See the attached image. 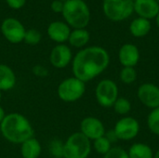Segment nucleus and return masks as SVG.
<instances>
[{
  "mask_svg": "<svg viewBox=\"0 0 159 158\" xmlns=\"http://www.w3.org/2000/svg\"><path fill=\"white\" fill-rule=\"evenodd\" d=\"M34 72L36 75H39V76H46L48 73V71L44 69V67L42 66H35L34 68Z\"/></svg>",
  "mask_w": 159,
  "mask_h": 158,
  "instance_id": "c756f323",
  "label": "nucleus"
},
{
  "mask_svg": "<svg viewBox=\"0 0 159 158\" xmlns=\"http://www.w3.org/2000/svg\"><path fill=\"white\" fill-rule=\"evenodd\" d=\"M63 149H64V143L61 140L51 141L48 146L49 154L55 158L63 157Z\"/></svg>",
  "mask_w": 159,
  "mask_h": 158,
  "instance_id": "393cba45",
  "label": "nucleus"
},
{
  "mask_svg": "<svg viewBox=\"0 0 159 158\" xmlns=\"http://www.w3.org/2000/svg\"><path fill=\"white\" fill-rule=\"evenodd\" d=\"M63 5H64V3H62L61 0H54L51 3V9L54 12H62Z\"/></svg>",
  "mask_w": 159,
  "mask_h": 158,
  "instance_id": "c85d7f7f",
  "label": "nucleus"
},
{
  "mask_svg": "<svg viewBox=\"0 0 159 158\" xmlns=\"http://www.w3.org/2000/svg\"><path fill=\"white\" fill-rule=\"evenodd\" d=\"M16 85V75L13 70L6 65L0 64V90L7 91Z\"/></svg>",
  "mask_w": 159,
  "mask_h": 158,
  "instance_id": "f3484780",
  "label": "nucleus"
},
{
  "mask_svg": "<svg viewBox=\"0 0 159 158\" xmlns=\"http://www.w3.org/2000/svg\"><path fill=\"white\" fill-rule=\"evenodd\" d=\"M151 21L147 19L138 17L134 19L129 25V32L134 37H144L151 31Z\"/></svg>",
  "mask_w": 159,
  "mask_h": 158,
  "instance_id": "dca6fc26",
  "label": "nucleus"
},
{
  "mask_svg": "<svg viewBox=\"0 0 159 158\" xmlns=\"http://www.w3.org/2000/svg\"><path fill=\"white\" fill-rule=\"evenodd\" d=\"M62 15L75 29H85L90 20V12L84 0H67L63 5Z\"/></svg>",
  "mask_w": 159,
  "mask_h": 158,
  "instance_id": "7ed1b4c3",
  "label": "nucleus"
},
{
  "mask_svg": "<svg viewBox=\"0 0 159 158\" xmlns=\"http://www.w3.org/2000/svg\"><path fill=\"white\" fill-rule=\"evenodd\" d=\"M128 155L129 158H154L151 147L143 142L132 144L128 151Z\"/></svg>",
  "mask_w": 159,
  "mask_h": 158,
  "instance_id": "6ab92c4d",
  "label": "nucleus"
},
{
  "mask_svg": "<svg viewBox=\"0 0 159 158\" xmlns=\"http://www.w3.org/2000/svg\"><path fill=\"white\" fill-rule=\"evenodd\" d=\"M103 158H129L128 152L124 150L123 148L116 146V147H112V149L105 155L103 156Z\"/></svg>",
  "mask_w": 159,
  "mask_h": 158,
  "instance_id": "bb28decb",
  "label": "nucleus"
},
{
  "mask_svg": "<svg viewBox=\"0 0 159 158\" xmlns=\"http://www.w3.org/2000/svg\"><path fill=\"white\" fill-rule=\"evenodd\" d=\"M102 10L110 20L122 21L133 13L134 2L132 0H103Z\"/></svg>",
  "mask_w": 159,
  "mask_h": 158,
  "instance_id": "39448f33",
  "label": "nucleus"
},
{
  "mask_svg": "<svg viewBox=\"0 0 159 158\" xmlns=\"http://www.w3.org/2000/svg\"><path fill=\"white\" fill-rule=\"evenodd\" d=\"M113 107L116 114L126 115L131 111V102L125 97H118Z\"/></svg>",
  "mask_w": 159,
  "mask_h": 158,
  "instance_id": "5701e85b",
  "label": "nucleus"
},
{
  "mask_svg": "<svg viewBox=\"0 0 159 158\" xmlns=\"http://www.w3.org/2000/svg\"><path fill=\"white\" fill-rule=\"evenodd\" d=\"M156 1H157V3L159 4V0H156Z\"/></svg>",
  "mask_w": 159,
  "mask_h": 158,
  "instance_id": "c9c22d12",
  "label": "nucleus"
},
{
  "mask_svg": "<svg viewBox=\"0 0 159 158\" xmlns=\"http://www.w3.org/2000/svg\"><path fill=\"white\" fill-rule=\"evenodd\" d=\"M134 11L141 18L152 20L159 13V4L156 0H136L134 1Z\"/></svg>",
  "mask_w": 159,
  "mask_h": 158,
  "instance_id": "4468645a",
  "label": "nucleus"
},
{
  "mask_svg": "<svg viewBox=\"0 0 159 158\" xmlns=\"http://www.w3.org/2000/svg\"><path fill=\"white\" fill-rule=\"evenodd\" d=\"M6 117V115H5V111H4V109L0 106V124L3 122V120H4V118Z\"/></svg>",
  "mask_w": 159,
  "mask_h": 158,
  "instance_id": "2f4dec72",
  "label": "nucleus"
},
{
  "mask_svg": "<svg viewBox=\"0 0 159 158\" xmlns=\"http://www.w3.org/2000/svg\"><path fill=\"white\" fill-rule=\"evenodd\" d=\"M6 1L10 7L14 9H19L24 6L26 0H6Z\"/></svg>",
  "mask_w": 159,
  "mask_h": 158,
  "instance_id": "cd10ccee",
  "label": "nucleus"
},
{
  "mask_svg": "<svg viewBox=\"0 0 159 158\" xmlns=\"http://www.w3.org/2000/svg\"><path fill=\"white\" fill-rule=\"evenodd\" d=\"M147 127L153 134L159 136V107L153 109L148 115Z\"/></svg>",
  "mask_w": 159,
  "mask_h": 158,
  "instance_id": "4be33fe9",
  "label": "nucleus"
},
{
  "mask_svg": "<svg viewBox=\"0 0 159 158\" xmlns=\"http://www.w3.org/2000/svg\"><path fill=\"white\" fill-rule=\"evenodd\" d=\"M61 1H67V0H61Z\"/></svg>",
  "mask_w": 159,
  "mask_h": 158,
  "instance_id": "e433bc0d",
  "label": "nucleus"
},
{
  "mask_svg": "<svg viewBox=\"0 0 159 158\" xmlns=\"http://www.w3.org/2000/svg\"><path fill=\"white\" fill-rule=\"evenodd\" d=\"M86 91V83L73 76L64 79L58 87V96L65 102H74L80 100Z\"/></svg>",
  "mask_w": 159,
  "mask_h": 158,
  "instance_id": "423d86ee",
  "label": "nucleus"
},
{
  "mask_svg": "<svg viewBox=\"0 0 159 158\" xmlns=\"http://www.w3.org/2000/svg\"><path fill=\"white\" fill-rule=\"evenodd\" d=\"M23 40L28 45H31V46L37 45L41 40V34H40L39 31H37L35 29L27 30V31H25Z\"/></svg>",
  "mask_w": 159,
  "mask_h": 158,
  "instance_id": "a878e982",
  "label": "nucleus"
},
{
  "mask_svg": "<svg viewBox=\"0 0 159 158\" xmlns=\"http://www.w3.org/2000/svg\"><path fill=\"white\" fill-rule=\"evenodd\" d=\"M0 131L7 141L15 144H21L34 135V129L29 120L18 113L6 115L0 124Z\"/></svg>",
  "mask_w": 159,
  "mask_h": 158,
  "instance_id": "f03ea898",
  "label": "nucleus"
},
{
  "mask_svg": "<svg viewBox=\"0 0 159 158\" xmlns=\"http://www.w3.org/2000/svg\"><path fill=\"white\" fill-rule=\"evenodd\" d=\"M90 152V141L79 131L70 135L64 142L63 158H88Z\"/></svg>",
  "mask_w": 159,
  "mask_h": 158,
  "instance_id": "20e7f679",
  "label": "nucleus"
},
{
  "mask_svg": "<svg viewBox=\"0 0 159 158\" xmlns=\"http://www.w3.org/2000/svg\"><path fill=\"white\" fill-rule=\"evenodd\" d=\"M132 1H133V2H134V1H136V0H132Z\"/></svg>",
  "mask_w": 159,
  "mask_h": 158,
  "instance_id": "4c0bfd02",
  "label": "nucleus"
},
{
  "mask_svg": "<svg viewBox=\"0 0 159 158\" xmlns=\"http://www.w3.org/2000/svg\"><path fill=\"white\" fill-rule=\"evenodd\" d=\"M114 131L118 141H131L138 136L140 124L134 117L124 116L116 123Z\"/></svg>",
  "mask_w": 159,
  "mask_h": 158,
  "instance_id": "6e6552de",
  "label": "nucleus"
},
{
  "mask_svg": "<svg viewBox=\"0 0 159 158\" xmlns=\"http://www.w3.org/2000/svg\"><path fill=\"white\" fill-rule=\"evenodd\" d=\"M93 142H93L94 150L100 155L105 156L112 149V142L105 137V135Z\"/></svg>",
  "mask_w": 159,
  "mask_h": 158,
  "instance_id": "b1692460",
  "label": "nucleus"
},
{
  "mask_svg": "<svg viewBox=\"0 0 159 158\" xmlns=\"http://www.w3.org/2000/svg\"><path fill=\"white\" fill-rule=\"evenodd\" d=\"M105 137L113 143L115 141H118L117 140V138H116V133H115V131L114 130H111V131H109L108 133H105Z\"/></svg>",
  "mask_w": 159,
  "mask_h": 158,
  "instance_id": "7c9ffc66",
  "label": "nucleus"
},
{
  "mask_svg": "<svg viewBox=\"0 0 159 158\" xmlns=\"http://www.w3.org/2000/svg\"><path fill=\"white\" fill-rule=\"evenodd\" d=\"M72 61V51L66 45L60 44L50 52L49 61L55 68H65Z\"/></svg>",
  "mask_w": 159,
  "mask_h": 158,
  "instance_id": "f8f14e48",
  "label": "nucleus"
},
{
  "mask_svg": "<svg viewBox=\"0 0 159 158\" xmlns=\"http://www.w3.org/2000/svg\"><path fill=\"white\" fill-rule=\"evenodd\" d=\"M90 35L86 29H75L69 36V43L75 47H83L89 41Z\"/></svg>",
  "mask_w": 159,
  "mask_h": 158,
  "instance_id": "aec40b11",
  "label": "nucleus"
},
{
  "mask_svg": "<svg viewBox=\"0 0 159 158\" xmlns=\"http://www.w3.org/2000/svg\"><path fill=\"white\" fill-rule=\"evenodd\" d=\"M110 63L106 49L93 46L80 50L74 58L72 71L74 76L83 82H89L103 73Z\"/></svg>",
  "mask_w": 159,
  "mask_h": 158,
  "instance_id": "f257e3e1",
  "label": "nucleus"
},
{
  "mask_svg": "<svg viewBox=\"0 0 159 158\" xmlns=\"http://www.w3.org/2000/svg\"><path fill=\"white\" fill-rule=\"evenodd\" d=\"M71 31L69 26L62 21H53L48 27L49 38L57 43H63L69 39Z\"/></svg>",
  "mask_w": 159,
  "mask_h": 158,
  "instance_id": "2eb2a0df",
  "label": "nucleus"
},
{
  "mask_svg": "<svg viewBox=\"0 0 159 158\" xmlns=\"http://www.w3.org/2000/svg\"><path fill=\"white\" fill-rule=\"evenodd\" d=\"M140 102L151 110L159 107V87L153 83L141 85L137 91Z\"/></svg>",
  "mask_w": 159,
  "mask_h": 158,
  "instance_id": "9d476101",
  "label": "nucleus"
},
{
  "mask_svg": "<svg viewBox=\"0 0 159 158\" xmlns=\"http://www.w3.org/2000/svg\"><path fill=\"white\" fill-rule=\"evenodd\" d=\"M138 74L134 67H123L119 73V78L122 83L130 85L137 80Z\"/></svg>",
  "mask_w": 159,
  "mask_h": 158,
  "instance_id": "412c9836",
  "label": "nucleus"
},
{
  "mask_svg": "<svg viewBox=\"0 0 159 158\" xmlns=\"http://www.w3.org/2000/svg\"><path fill=\"white\" fill-rule=\"evenodd\" d=\"M80 132L89 141H95L105 135V128L103 123L97 117H85L80 124Z\"/></svg>",
  "mask_w": 159,
  "mask_h": 158,
  "instance_id": "9b49d317",
  "label": "nucleus"
},
{
  "mask_svg": "<svg viewBox=\"0 0 159 158\" xmlns=\"http://www.w3.org/2000/svg\"><path fill=\"white\" fill-rule=\"evenodd\" d=\"M1 30L5 38L10 43L18 44L24 39L25 29L22 23L14 18L6 19L2 23Z\"/></svg>",
  "mask_w": 159,
  "mask_h": 158,
  "instance_id": "1a4fd4ad",
  "label": "nucleus"
},
{
  "mask_svg": "<svg viewBox=\"0 0 159 158\" xmlns=\"http://www.w3.org/2000/svg\"><path fill=\"white\" fill-rule=\"evenodd\" d=\"M41 150L40 142L33 137L22 142L20 146V154L23 158H38Z\"/></svg>",
  "mask_w": 159,
  "mask_h": 158,
  "instance_id": "a211bd4d",
  "label": "nucleus"
},
{
  "mask_svg": "<svg viewBox=\"0 0 159 158\" xmlns=\"http://www.w3.org/2000/svg\"><path fill=\"white\" fill-rule=\"evenodd\" d=\"M154 158H159V149L157 151V153L154 155Z\"/></svg>",
  "mask_w": 159,
  "mask_h": 158,
  "instance_id": "473e14b6",
  "label": "nucleus"
},
{
  "mask_svg": "<svg viewBox=\"0 0 159 158\" xmlns=\"http://www.w3.org/2000/svg\"><path fill=\"white\" fill-rule=\"evenodd\" d=\"M1 98H2V93H1V90H0V102H1Z\"/></svg>",
  "mask_w": 159,
  "mask_h": 158,
  "instance_id": "f704fd0d",
  "label": "nucleus"
},
{
  "mask_svg": "<svg viewBox=\"0 0 159 158\" xmlns=\"http://www.w3.org/2000/svg\"><path fill=\"white\" fill-rule=\"evenodd\" d=\"M118 87L111 79H102L100 81L95 89V97L98 103L104 108L113 107L118 99Z\"/></svg>",
  "mask_w": 159,
  "mask_h": 158,
  "instance_id": "0eeeda50",
  "label": "nucleus"
},
{
  "mask_svg": "<svg viewBox=\"0 0 159 158\" xmlns=\"http://www.w3.org/2000/svg\"><path fill=\"white\" fill-rule=\"evenodd\" d=\"M156 21H157V26L159 27V13L157 14V18H156Z\"/></svg>",
  "mask_w": 159,
  "mask_h": 158,
  "instance_id": "72a5a7b5",
  "label": "nucleus"
},
{
  "mask_svg": "<svg viewBox=\"0 0 159 158\" xmlns=\"http://www.w3.org/2000/svg\"><path fill=\"white\" fill-rule=\"evenodd\" d=\"M118 60L123 67H135L140 61V50L133 44H124L119 49Z\"/></svg>",
  "mask_w": 159,
  "mask_h": 158,
  "instance_id": "ddd939ff",
  "label": "nucleus"
}]
</instances>
